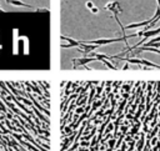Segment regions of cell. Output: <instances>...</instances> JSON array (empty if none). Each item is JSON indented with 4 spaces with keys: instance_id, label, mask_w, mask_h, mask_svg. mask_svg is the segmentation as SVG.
<instances>
[{
    "instance_id": "cell-6",
    "label": "cell",
    "mask_w": 160,
    "mask_h": 151,
    "mask_svg": "<svg viewBox=\"0 0 160 151\" xmlns=\"http://www.w3.org/2000/svg\"><path fill=\"white\" fill-rule=\"evenodd\" d=\"M6 2L10 4V5H12V6H24V7H31V9H34L32 5L25 4V2H22V1H20V0H6Z\"/></svg>"
},
{
    "instance_id": "cell-1",
    "label": "cell",
    "mask_w": 160,
    "mask_h": 151,
    "mask_svg": "<svg viewBox=\"0 0 160 151\" xmlns=\"http://www.w3.org/2000/svg\"><path fill=\"white\" fill-rule=\"evenodd\" d=\"M120 41H125L128 44V36H121V37H112V39H96V40H91V41H84L86 44H91V45H96L99 47L104 46V45H109L112 42H120Z\"/></svg>"
},
{
    "instance_id": "cell-8",
    "label": "cell",
    "mask_w": 160,
    "mask_h": 151,
    "mask_svg": "<svg viewBox=\"0 0 160 151\" xmlns=\"http://www.w3.org/2000/svg\"><path fill=\"white\" fill-rule=\"evenodd\" d=\"M99 61H101L102 64H105V65H106L109 69H111V70H115V69H116V66H115V65H112L108 59H99Z\"/></svg>"
},
{
    "instance_id": "cell-11",
    "label": "cell",
    "mask_w": 160,
    "mask_h": 151,
    "mask_svg": "<svg viewBox=\"0 0 160 151\" xmlns=\"http://www.w3.org/2000/svg\"><path fill=\"white\" fill-rule=\"evenodd\" d=\"M90 10H91L92 12H95V14H96V12H99V10H98V7H91Z\"/></svg>"
},
{
    "instance_id": "cell-12",
    "label": "cell",
    "mask_w": 160,
    "mask_h": 151,
    "mask_svg": "<svg viewBox=\"0 0 160 151\" xmlns=\"http://www.w3.org/2000/svg\"><path fill=\"white\" fill-rule=\"evenodd\" d=\"M82 111H84V109H82V107H78V109H76V112H78V114L82 112Z\"/></svg>"
},
{
    "instance_id": "cell-3",
    "label": "cell",
    "mask_w": 160,
    "mask_h": 151,
    "mask_svg": "<svg viewBox=\"0 0 160 151\" xmlns=\"http://www.w3.org/2000/svg\"><path fill=\"white\" fill-rule=\"evenodd\" d=\"M155 19V16H152L151 19H149V20H145V21H141V22H132V24H129V25H126V26H124V30H126V29H136V27H140V26H148V25H150L151 24V21Z\"/></svg>"
},
{
    "instance_id": "cell-13",
    "label": "cell",
    "mask_w": 160,
    "mask_h": 151,
    "mask_svg": "<svg viewBox=\"0 0 160 151\" xmlns=\"http://www.w3.org/2000/svg\"><path fill=\"white\" fill-rule=\"evenodd\" d=\"M64 131H65V132H68V134H69V132H71V129H70V127H66V129H65V130H64Z\"/></svg>"
},
{
    "instance_id": "cell-9",
    "label": "cell",
    "mask_w": 160,
    "mask_h": 151,
    "mask_svg": "<svg viewBox=\"0 0 160 151\" xmlns=\"http://www.w3.org/2000/svg\"><path fill=\"white\" fill-rule=\"evenodd\" d=\"M18 100H20V101L25 102V104H26V105H29V106H31V105H32V104H31V101H29V100H25V99H22V97H20V96L18 97Z\"/></svg>"
},
{
    "instance_id": "cell-4",
    "label": "cell",
    "mask_w": 160,
    "mask_h": 151,
    "mask_svg": "<svg viewBox=\"0 0 160 151\" xmlns=\"http://www.w3.org/2000/svg\"><path fill=\"white\" fill-rule=\"evenodd\" d=\"M105 9L112 11L114 15H118V12H121V11H122V9L120 7V5H119L118 1H110V2H108L106 6H105Z\"/></svg>"
},
{
    "instance_id": "cell-10",
    "label": "cell",
    "mask_w": 160,
    "mask_h": 151,
    "mask_svg": "<svg viewBox=\"0 0 160 151\" xmlns=\"http://www.w3.org/2000/svg\"><path fill=\"white\" fill-rule=\"evenodd\" d=\"M86 6H88L89 9H91V7H94V5H92V2H91V1H88V2H86Z\"/></svg>"
},
{
    "instance_id": "cell-2",
    "label": "cell",
    "mask_w": 160,
    "mask_h": 151,
    "mask_svg": "<svg viewBox=\"0 0 160 151\" xmlns=\"http://www.w3.org/2000/svg\"><path fill=\"white\" fill-rule=\"evenodd\" d=\"M92 61H96V59L94 56H82V57L72 59L74 66H84V65H88V64H90Z\"/></svg>"
},
{
    "instance_id": "cell-7",
    "label": "cell",
    "mask_w": 160,
    "mask_h": 151,
    "mask_svg": "<svg viewBox=\"0 0 160 151\" xmlns=\"http://www.w3.org/2000/svg\"><path fill=\"white\" fill-rule=\"evenodd\" d=\"M141 60H142V64H141V65L150 66V67H152V69H160V65H158V64H155V62H151V61L145 60V59H141Z\"/></svg>"
},
{
    "instance_id": "cell-14",
    "label": "cell",
    "mask_w": 160,
    "mask_h": 151,
    "mask_svg": "<svg viewBox=\"0 0 160 151\" xmlns=\"http://www.w3.org/2000/svg\"><path fill=\"white\" fill-rule=\"evenodd\" d=\"M158 1V7H160V0H156Z\"/></svg>"
},
{
    "instance_id": "cell-5",
    "label": "cell",
    "mask_w": 160,
    "mask_h": 151,
    "mask_svg": "<svg viewBox=\"0 0 160 151\" xmlns=\"http://www.w3.org/2000/svg\"><path fill=\"white\" fill-rule=\"evenodd\" d=\"M61 40H66L69 41L68 45H61L62 49H69V47H75V46H80L81 45V41H76L71 37H68V36H61Z\"/></svg>"
}]
</instances>
